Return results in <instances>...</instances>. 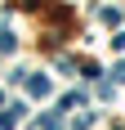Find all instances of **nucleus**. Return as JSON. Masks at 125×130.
Wrapping results in <instances>:
<instances>
[{"mask_svg":"<svg viewBox=\"0 0 125 130\" xmlns=\"http://www.w3.org/2000/svg\"><path fill=\"white\" fill-rule=\"evenodd\" d=\"M112 76H116V81H125V63H116V72H112Z\"/></svg>","mask_w":125,"mask_h":130,"instance_id":"obj_3","label":"nucleus"},{"mask_svg":"<svg viewBox=\"0 0 125 130\" xmlns=\"http://www.w3.org/2000/svg\"><path fill=\"white\" fill-rule=\"evenodd\" d=\"M27 94H31V99H45V94H49V76H31L27 81Z\"/></svg>","mask_w":125,"mask_h":130,"instance_id":"obj_1","label":"nucleus"},{"mask_svg":"<svg viewBox=\"0 0 125 130\" xmlns=\"http://www.w3.org/2000/svg\"><path fill=\"white\" fill-rule=\"evenodd\" d=\"M18 50V40H13V31H5V27H0V54H13Z\"/></svg>","mask_w":125,"mask_h":130,"instance_id":"obj_2","label":"nucleus"}]
</instances>
